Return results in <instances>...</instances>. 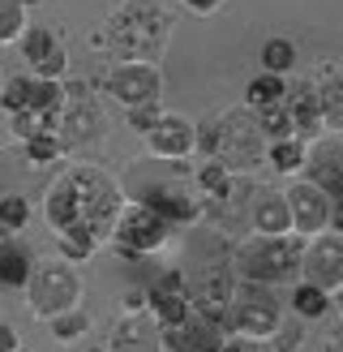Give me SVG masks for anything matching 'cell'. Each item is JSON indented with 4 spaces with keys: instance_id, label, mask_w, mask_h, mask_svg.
Returning a JSON list of instances; mask_svg holds the SVG:
<instances>
[{
    "instance_id": "ee69618b",
    "label": "cell",
    "mask_w": 343,
    "mask_h": 352,
    "mask_svg": "<svg viewBox=\"0 0 343 352\" xmlns=\"http://www.w3.org/2000/svg\"><path fill=\"white\" fill-rule=\"evenodd\" d=\"M91 352H103V348H91Z\"/></svg>"
},
{
    "instance_id": "f546056e",
    "label": "cell",
    "mask_w": 343,
    "mask_h": 352,
    "mask_svg": "<svg viewBox=\"0 0 343 352\" xmlns=\"http://www.w3.org/2000/svg\"><path fill=\"white\" fill-rule=\"evenodd\" d=\"M9 129H13L17 142H30L39 133H56V112H13Z\"/></svg>"
},
{
    "instance_id": "9c48e42d",
    "label": "cell",
    "mask_w": 343,
    "mask_h": 352,
    "mask_svg": "<svg viewBox=\"0 0 343 352\" xmlns=\"http://www.w3.org/2000/svg\"><path fill=\"white\" fill-rule=\"evenodd\" d=\"M103 91L116 99L120 108H137V103H154L163 91V69L154 60H116L103 74Z\"/></svg>"
},
{
    "instance_id": "8d00e7d4",
    "label": "cell",
    "mask_w": 343,
    "mask_h": 352,
    "mask_svg": "<svg viewBox=\"0 0 343 352\" xmlns=\"http://www.w3.org/2000/svg\"><path fill=\"white\" fill-rule=\"evenodd\" d=\"M159 116H163L159 99H154V103H137V108H129V125H133V133H150L154 125H159Z\"/></svg>"
},
{
    "instance_id": "60d3db41",
    "label": "cell",
    "mask_w": 343,
    "mask_h": 352,
    "mask_svg": "<svg viewBox=\"0 0 343 352\" xmlns=\"http://www.w3.org/2000/svg\"><path fill=\"white\" fill-rule=\"evenodd\" d=\"M0 352H22V336L9 322H0Z\"/></svg>"
},
{
    "instance_id": "52a82bcc",
    "label": "cell",
    "mask_w": 343,
    "mask_h": 352,
    "mask_svg": "<svg viewBox=\"0 0 343 352\" xmlns=\"http://www.w3.org/2000/svg\"><path fill=\"white\" fill-rule=\"evenodd\" d=\"M279 322H283V314H279L274 292L262 288V284H240L236 279L232 301H228V336L266 344L274 331H279Z\"/></svg>"
},
{
    "instance_id": "8992f818",
    "label": "cell",
    "mask_w": 343,
    "mask_h": 352,
    "mask_svg": "<svg viewBox=\"0 0 343 352\" xmlns=\"http://www.w3.org/2000/svg\"><path fill=\"white\" fill-rule=\"evenodd\" d=\"M112 250L125 258V262H137V258H150L159 254L163 245L172 241V223L163 215H154L146 202H125L120 215L112 223Z\"/></svg>"
},
{
    "instance_id": "e0dca14e",
    "label": "cell",
    "mask_w": 343,
    "mask_h": 352,
    "mask_svg": "<svg viewBox=\"0 0 343 352\" xmlns=\"http://www.w3.org/2000/svg\"><path fill=\"white\" fill-rule=\"evenodd\" d=\"M283 112L292 120V138H300V142H314V138H322V108H318V91L314 82H296L287 86L283 95Z\"/></svg>"
},
{
    "instance_id": "f6af8a7d",
    "label": "cell",
    "mask_w": 343,
    "mask_h": 352,
    "mask_svg": "<svg viewBox=\"0 0 343 352\" xmlns=\"http://www.w3.org/2000/svg\"><path fill=\"white\" fill-rule=\"evenodd\" d=\"M262 352H266V348H262Z\"/></svg>"
},
{
    "instance_id": "ab89813d",
    "label": "cell",
    "mask_w": 343,
    "mask_h": 352,
    "mask_svg": "<svg viewBox=\"0 0 343 352\" xmlns=\"http://www.w3.org/2000/svg\"><path fill=\"white\" fill-rule=\"evenodd\" d=\"M219 352H262V344H253V340H240V336H223Z\"/></svg>"
},
{
    "instance_id": "ba28073f",
    "label": "cell",
    "mask_w": 343,
    "mask_h": 352,
    "mask_svg": "<svg viewBox=\"0 0 343 352\" xmlns=\"http://www.w3.org/2000/svg\"><path fill=\"white\" fill-rule=\"evenodd\" d=\"M103 129H108V116H103L91 82H69L64 99H60V112H56L60 146H86V142H95V138H103Z\"/></svg>"
},
{
    "instance_id": "8fae6325",
    "label": "cell",
    "mask_w": 343,
    "mask_h": 352,
    "mask_svg": "<svg viewBox=\"0 0 343 352\" xmlns=\"http://www.w3.org/2000/svg\"><path fill=\"white\" fill-rule=\"evenodd\" d=\"M283 202H287V219H292V232L296 236H318L331 228V215H335V198L331 193H322L318 185L309 181H296L283 189Z\"/></svg>"
},
{
    "instance_id": "5b68a950",
    "label": "cell",
    "mask_w": 343,
    "mask_h": 352,
    "mask_svg": "<svg viewBox=\"0 0 343 352\" xmlns=\"http://www.w3.org/2000/svg\"><path fill=\"white\" fill-rule=\"evenodd\" d=\"M215 160L232 176H249L266 164V138L249 108H228L215 120Z\"/></svg>"
},
{
    "instance_id": "ac0fdd59",
    "label": "cell",
    "mask_w": 343,
    "mask_h": 352,
    "mask_svg": "<svg viewBox=\"0 0 343 352\" xmlns=\"http://www.w3.org/2000/svg\"><path fill=\"white\" fill-rule=\"evenodd\" d=\"M137 202H146L154 215H163L172 228L193 223V219L202 215V198H198V193H189L185 185H150Z\"/></svg>"
},
{
    "instance_id": "1f68e13d",
    "label": "cell",
    "mask_w": 343,
    "mask_h": 352,
    "mask_svg": "<svg viewBox=\"0 0 343 352\" xmlns=\"http://www.w3.org/2000/svg\"><path fill=\"white\" fill-rule=\"evenodd\" d=\"M86 327H91V318H86V309L78 305V309L56 314V318H51V340H56V344H73V340L86 336Z\"/></svg>"
},
{
    "instance_id": "d6986e66",
    "label": "cell",
    "mask_w": 343,
    "mask_h": 352,
    "mask_svg": "<svg viewBox=\"0 0 343 352\" xmlns=\"http://www.w3.org/2000/svg\"><path fill=\"white\" fill-rule=\"evenodd\" d=\"M185 288L189 296H206V301H232L236 275L228 262H202L198 271H185Z\"/></svg>"
},
{
    "instance_id": "277c9868",
    "label": "cell",
    "mask_w": 343,
    "mask_h": 352,
    "mask_svg": "<svg viewBox=\"0 0 343 352\" xmlns=\"http://www.w3.org/2000/svg\"><path fill=\"white\" fill-rule=\"evenodd\" d=\"M78 305H82V275L73 262H64V258L34 262L30 279H26V309L34 318L51 322L56 314H69Z\"/></svg>"
},
{
    "instance_id": "4dcf8cb0",
    "label": "cell",
    "mask_w": 343,
    "mask_h": 352,
    "mask_svg": "<svg viewBox=\"0 0 343 352\" xmlns=\"http://www.w3.org/2000/svg\"><path fill=\"white\" fill-rule=\"evenodd\" d=\"M30 95H34V78L17 74V78H9L5 86H0V108H5L9 116L13 112H30Z\"/></svg>"
},
{
    "instance_id": "7a4b0ae2",
    "label": "cell",
    "mask_w": 343,
    "mask_h": 352,
    "mask_svg": "<svg viewBox=\"0 0 343 352\" xmlns=\"http://www.w3.org/2000/svg\"><path fill=\"white\" fill-rule=\"evenodd\" d=\"M300 250H305V241L296 232H287V236L253 232V236L232 245L228 267H232V275L240 279V284L274 288V284H292V279H300Z\"/></svg>"
},
{
    "instance_id": "603a6c76",
    "label": "cell",
    "mask_w": 343,
    "mask_h": 352,
    "mask_svg": "<svg viewBox=\"0 0 343 352\" xmlns=\"http://www.w3.org/2000/svg\"><path fill=\"white\" fill-rule=\"evenodd\" d=\"M43 219L51 232H64L69 223H78V202H73V185H69V176L60 172L56 181L47 185L43 193Z\"/></svg>"
},
{
    "instance_id": "30bf717a",
    "label": "cell",
    "mask_w": 343,
    "mask_h": 352,
    "mask_svg": "<svg viewBox=\"0 0 343 352\" xmlns=\"http://www.w3.org/2000/svg\"><path fill=\"white\" fill-rule=\"evenodd\" d=\"M300 279L322 292H331V296L343 288V236L335 228L309 236V245L300 250Z\"/></svg>"
},
{
    "instance_id": "ffe728a7",
    "label": "cell",
    "mask_w": 343,
    "mask_h": 352,
    "mask_svg": "<svg viewBox=\"0 0 343 352\" xmlns=\"http://www.w3.org/2000/svg\"><path fill=\"white\" fill-rule=\"evenodd\" d=\"M249 219H253V232H262V236H287L292 232L287 202H283V193H274V189H266V193L253 198Z\"/></svg>"
},
{
    "instance_id": "2e32d148",
    "label": "cell",
    "mask_w": 343,
    "mask_h": 352,
    "mask_svg": "<svg viewBox=\"0 0 343 352\" xmlns=\"http://www.w3.org/2000/svg\"><path fill=\"white\" fill-rule=\"evenodd\" d=\"M103 352H163V331L150 314H120Z\"/></svg>"
},
{
    "instance_id": "d590c367",
    "label": "cell",
    "mask_w": 343,
    "mask_h": 352,
    "mask_svg": "<svg viewBox=\"0 0 343 352\" xmlns=\"http://www.w3.org/2000/svg\"><path fill=\"white\" fill-rule=\"evenodd\" d=\"M60 138L56 133H39V138H30L26 142V160L30 164H51V160H60Z\"/></svg>"
},
{
    "instance_id": "d4e9b609",
    "label": "cell",
    "mask_w": 343,
    "mask_h": 352,
    "mask_svg": "<svg viewBox=\"0 0 343 352\" xmlns=\"http://www.w3.org/2000/svg\"><path fill=\"white\" fill-rule=\"evenodd\" d=\"M56 245H60V258L78 267V262H86L99 250V236L91 232V228H82V223H69L64 232H56Z\"/></svg>"
},
{
    "instance_id": "4fadbf2b",
    "label": "cell",
    "mask_w": 343,
    "mask_h": 352,
    "mask_svg": "<svg viewBox=\"0 0 343 352\" xmlns=\"http://www.w3.org/2000/svg\"><path fill=\"white\" fill-rule=\"evenodd\" d=\"M300 172H309L305 176L309 185H318L322 193L339 198V193H343V146H339V133L314 138V142L305 146V168Z\"/></svg>"
},
{
    "instance_id": "484cf974",
    "label": "cell",
    "mask_w": 343,
    "mask_h": 352,
    "mask_svg": "<svg viewBox=\"0 0 343 352\" xmlns=\"http://www.w3.org/2000/svg\"><path fill=\"white\" fill-rule=\"evenodd\" d=\"M305 146L300 138H279V142H266V164L274 172H283V176H296L305 168Z\"/></svg>"
},
{
    "instance_id": "f1b7e54d",
    "label": "cell",
    "mask_w": 343,
    "mask_h": 352,
    "mask_svg": "<svg viewBox=\"0 0 343 352\" xmlns=\"http://www.w3.org/2000/svg\"><path fill=\"white\" fill-rule=\"evenodd\" d=\"M262 74H279V78H287L292 74V65H296V43L292 39H283V34H274V39H266L262 43Z\"/></svg>"
},
{
    "instance_id": "d6a6232c",
    "label": "cell",
    "mask_w": 343,
    "mask_h": 352,
    "mask_svg": "<svg viewBox=\"0 0 343 352\" xmlns=\"http://www.w3.org/2000/svg\"><path fill=\"white\" fill-rule=\"evenodd\" d=\"M26 223H30V202L22 193H0V228L17 232V228H26Z\"/></svg>"
},
{
    "instance_id": "6da1fadb",
    "label": "cell",
    "mask_w": 343,
    "mask_h": 352,
    "mask_svg": "<svg viewBox=\"0 0 343 352\" xmlns=\"http://www.w3.org/2000/svg\"><path fill=\"white\" fill-rule=\"evenodd\" d=\"M95 43H103L116 60H154L172 47V17L154 0H125L108 13L103 34H95Z\"/></svg>"
},
{
    "instance_id": "bcb514c9",
    "label": "cell",
    "mask_w": 343,
    "mask_h": 352,
    "mask_svg": "<svg viewBox=\"0 0 343 352\" xmlns=\"http://www.w3.org/2000/svg\"><path fill=\"white\" fill-rule=\"evenodd\" d=\"M296 352H300V348H296Z\"/></svg>"
},
{
    "instance_id": "cb8c5ba5",
    "label": "cell",
    "mask_w": 343,
    "mask_h": 352,
    "mask_svg": "<svg viewBox=\"0 0 343 352\" xmlns=\"http://www.w3.org/2000/svg\"><path fill=\"white\" fill-rule=\"evenodd\" d=\"M287 95V78L279 74H253L245 86V108L249 112H262V108H279Z\"/></svg>"
},
{
    "instance_id": "3957f363",
    "label": "cell",
    "mask_w": 343,
    "mask_h": 352,
    "mask_svg": "<svg viewBox=\"0 0 343 352\" xmlns=\"http://www.w3.org/2000/svg\"><path fill=\"white\" fill-rule=\"evenodd\" d=\"M69 185H73V202H78V223L91 228L99 236V245L112 236V223L120 215V206H125V189L112 172H103L95 164H78L69 168Z\"/></svg>"
},
{
    "instance_id": "b9f144b4",
    "label": "cell",
    "mask_w": 343,
    "mask_h": 352,
    "mask_svg": "<svg viewBox=\"0 0 343 352\" xmlns=\"http://www.w3.org/2000/svg\"><path fill=\"white\" fill-rule=\"evenodd\" d=\"M180 5H185L189 13H202V17H206V13H215L223 0H180Z\"/></svg>"
},
{
    "instance_id": "f35d334b",
    "label": "cell",
    "mask_w": 343,
    "mask_h": 352,
    "mask_svg": "<svg viewBox=\"0 0 343 352\" xmlns=\"http://www.w3.org/2000/svg\"><path fill=\"white\" fill-rule=\"evenodd\" d=\"M120 314H146V288H129L120 301Z\"/></svg>"
},
{
    "instance_id": "44dd1931",
    "label": "cell",
    "mask_w": 343,
    "mask_h": 352,
    "mask_svg": "<svg viewBox=\"0 0 343 352\" xmlns=\"http://www.w3.org/2000/svg\"><path fill=\"white\" fill-rule=\"evenodd\" d=\"M219 344H223V331H211L193 318L163 331V352H219Z\"/></svg>"
},
{
    "instance_id": "9a60e30c",
    "label": "cell",
    "mask_w": 343,
    "mask_h": 352,
    "mask_svg": "<svg viewBox=\"0 0 343 352\" xmlns=\"http://www.w3.org/2000/svg\"><path fill=\"white\" fill-rule=\"evenodd\" d=\"M193 133H198V120H189L185 112H163L159 125L142 138L154 160H189L193 155Z\"/></svg>"
},
{
    "instance_id": "83f0119b",
    "label": "cell",
    "mask_w": 343,
    "mask_h": 352,
    "mask_svg": "<svg viewBox=\"0 0 343 352\" xmlns=\"http://www.w3.org/2000/svg\"><path fill=\"white\" fill-rule=\"evenodd\" d=\"M292 314H296V318H309V322L326 318V314H331V292H322V288L300 279V284L292 288Z\"/></svg>"
},
{
    "instance_id": "836d02e7",
    "label": "cell",
    "mask_w": 343,
    "mask_h": 352,
    "mask_svg": "<svg viewBox=\"0 0 343 352\" xmlns=\"http://www.w3.org/2000/svg\"><path fill=\"white\" fill-rule=\"evenodd\" d=\"M257 116V129H262L266 142H279V138H292V120L283 112V103L279 108H262V112H253Z\"/></svg>"
},
{
    "instance_id": "74e56055",
    "label": "cell",
    "mask_w": 343,
    "mask_h": 352,
    "mask_svg": "<svg viewBox=\"0 0 343 352\" xmlns=\"http://www.w3.org/2000/svg\"><path fill=\"white\" fill-rule=\"evenodd\" d=\"M300 340H305V331H300V327H283V322H279V331L270 336V348H274V352H296Z\"/></svg>"
},
{
    "instance_id": "5bb4252c",
    "label": "cell",
    "mask_w": 343,
    "mask_h": 352,
    "mask_svg": "<svg viewBox=\"0 0 343 352\" xmlns=\"http://www.w3.org/2000/svg\"><path fill=\"white\" fill-rule=\"evenodd\" d=\"M146 314L154 322H159V331H172L189 322V288H185V271H167L159 275L154 284L146 288Z\"/></svg>"
},
{
    "instance_id": "4316f807",
    "label": "cell",
    "mask_w": 343,
    "mask_h": 352,
    "mask_svg": "<svg viewBox=\"0 0 343 352\" xmlns=\"http://www.w3.org/2000/svg\"><path fill=\"white\" fill-rule=\"evenodd\" d=\"M34 258L22 250V245H0V284L5 288H26Z\"/></svg>"
},
{
    "instance_id": "7bdbcfd3",
    "label": "cell",
    "mask_w": 343,
    "mask_h": 352,
    "mask_svg": "<svg viewBox=\"0 0 343 352\" xmlns=\"http://www.w3.org/2000/svg\"><path fill=\"white\" fill-rule=\"evenodd\" d=\"M17 9H34V5H43V0H13Z\"/></svg>"
},
{
    "instance_id": "7402d4cb",
    "label": "cell",
    "mask_w": 343,
    "mask_h": 352,
    "mask_svg": "<svg viewBox=\"0 0 343 352\" xmlns=\"http://www.w3.org/2000/svg\"><path fill=\"white\" fill-rule=\"evenodd\" d=\"M314 91H318V108H322V129L339 133L343 129V82H339L335 65H322V78L314 82Z\"/></svg>"
},
{
    "instance_id": "e575fe53",
    "label": "cell",
    "mask_w": 343,
    "mask_h": 352,
    "mask_svg": "<svg viewBox=\"0 0 343 352\" xmlns=\"http://www.w3.org/2000/svg\"><path fill=\"white\" fill-rule=\"evenodd\" d=\"M22 30H26V9H17L13 0H0V47L17 43Z\"/></svg>"
},
{
    "instance_id": "7c38bea8",
    "label": "cell",
    "mask_w": 343,
    "mask_h": 352,
    "mask_svg": "<svg viewBox=\"0 0 343 352\" xmlns=\"http://www.w3.org/2000/svg\"><path fill=\"white\" fill-rule=\"evenodd\" d=\"M17 43H22V56H26V65H30V78L60 82V78L69 74V52H64V43H60L47 26H26Z\"/></svg>"
}]
</instances>
